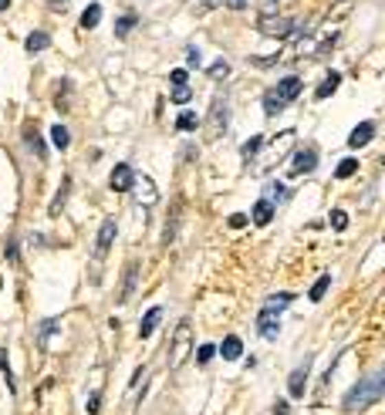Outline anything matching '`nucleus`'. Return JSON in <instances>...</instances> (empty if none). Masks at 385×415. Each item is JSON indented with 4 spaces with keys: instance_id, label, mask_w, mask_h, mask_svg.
Here are the masks:
<instances>
[{
    "instance_id": "nucleus-1",
    "label": "nucleus",
    "mask_w": 385,
    "mask_h": 415,
    "mask_svg": "<svg viewBox=\"0 0 385 415\" xmlns=\"http://www.w3.org/2000/svg\"><path fill=\"white\" fill-rule=\"evenodd\" d=\"M382 395H385V375L375 372V375H368L365 381H358V385L348 392L345 402H342V409H345V412H362V409L375 405Z\"/></svg>"
},
{
    "instance_id": "nucleus-2",
    "label": "nucleus",
    "mask_w": 385,
    "mask_h": 415,
    "mask_svg": "<svg viewBox=\"0 0 385 415\" xmlns=\"http://www.w3.org/2000/svg\"><path fill=\"white\" fill-rule=\"evenodd\" d=\"M192 355V331H190V318H183L173 331V341H169V372H179L183 361Z\"/></svg>"
},
{
    "instance_id": "nucleus-3",
    "label": "nucleus",
    "mask_w": 385,
    "mask_h": 415,
    "mask_svg": "<svg viewBox=\"0 0 385 415\" xmlns=\"http://www.w3.org/2000/svg\"><path fill=\"white\" fill-rule=\"evenodd\" d=\"M294 27H298V21H294V17H277V14L261 17V34H264V38H274V41L291 38V34H294Z\"/></svg>"
},
{
    "instance_id": "nucleus-4",
    "label": "nucleus",
    "mask_w": 385,
    "mask_h": 415,
    "mask_svg": "<svg viewBox=\"0 0 385 415\" xmlns=\"http://www.w3.org/2000/svg\"><path fill=\"white\" fill-rule=\"evenodd\" d=\"M311 365H314V358H305L294 372H291V378H287V395L291 399H305V388H308V375H311Z\"/></svg>"
},
{
    "instance_id": "nucleus-5",
    "label": "nucleus",
    "mask_w": 385,
    "mask_h": 415,
    "mask_svg": "<svg viewBox=\"0 0 385 415\" xmlns=\"http://www.w3.org/2000/svg\"><path fill=\"white\" fill-rule=\"evenodd\" d=\"M116 233H118V223H116V216H109L102 223V230H98V240H95V260H105L109 257V250L116 244Z\"/></svg>"
},
{
    "instance_id": "nucleus-6",
    "label": "nucleus",
    "mask_w": 385,
    "mask_h": 415,
    "mask_svg": "<svg viewBox=\"0 0 385 415\" xmlns=\"http://www.w3.org/2000/svg\"><path fill=\"white\" fill-rule=\"evenodd\" d=\"M257 331H261V337H264V341H274V337H277V331H280V311H274V307H267V304H264V311L257 314Z\"/></svg>"
},
{
    "instance_id": "nucleus-7",
    "label": "nucleus",
    "mask_w": 385,
    "mask_h": 415,
    "mask_svg": "<svg viewBox=\"0 0 385 415\" xmlns=\"http://www.w3.org/2000/svg\"><path fill=\"white\" fill-rule=\"evenodd\" d=\"M318 169V149L305 145L301 152H294V163H291V176H311Z\"/></svg>"
},
{
    "instance_id": "nucleus-8",
    "label": "nucleus",
    "mask_w": 385,
    "mask_h": 415,
    "mask_svg": "<svg viewBox=\"0 0 385 415\" xmlns=\"http://www.w3.org/2000/svg\"><path fill=\"white\" fill-rule=\"evenodd\" d=\"M227 98H213V108H210V139H217L220 132H227Z\"/></svg>"
},
{
    "instance_id": "nucleus-9",
    "label": "nucleus",
    "mask_w": 385,
    "mask_h": 415,
    "mask_svg": "<svg viewBox=\"0 0 385 415\" xmlns=\"http://www.w3.org/2000/svg\"><path fill=\"white\" fill-rule=\"evenodd\" d=\"M129 193H135V200L146 203V206H153L155 200H159V189H155V182L149 179V176H135V182H132Z\"/></svg>"
},
{
    "instance_id": "nucleus-10",
    "label": "nucleus",
    "mask_w": 385,
    "mask_h": 415,
    "mask_svg": "<svg viewBox=\"0 0 385 415\" xmlns=\"http://www.w3.org/2000/svg\"><path fill=\"white\" fill-rule=\"evenodd\" d=\"M132 182H135V169L125 166V163H118V166L112 169V176H109V186H112L116 193H129Z\"/></svg>"
},
{
    "instance_id": "nucleus-11",
    "label": "nucleus",
    "mask_w": 385,
    "mask_h": 415,
    "mask_svg": "<svg viewBox=\"0 0 385 415\" xmlns=\"http://www.w3.org/2000/svg\"><path fill=\"white\" fill-rule=\"evenodd\" d=\"M274 95H277V98H280L284 105H287V102H294V98L301 95V78H298V75H287L284 82H277Z\"/></svg>"
},
{
    "instance_id": "nucleus-12",
    "label": "nucleus",
    "mask_w": 385,
    "mask_h": 415,
    "mask_svg": "<svg viewBox=\"0 0 385 415\" xmlns=\"http://www.w3.org/2000/svg\"><path fill=\"white\" fill-rule=\"evenodd\" d=\"M375 139V122H362L351 128V135H348V145L351 149H362V145H368Z\"/></svg>"
},
{
    "instance_id": "nucleus-13",
    "label": "nucleus",
    "mask_w": 385,
    "mask_h": 415,
    "mask_svg": "<svg viewBox=\"0 0 385 415\" xmlns=\"http://www.w3.org/2000/svg\"><path fill=\"white\" fill-rule=\"evenodd\" d=\"M270 220H274V203H270L267 196H261V200L254 203V213H250V223H254V226H267Z\"/></svg>"
},
{
    "instance_id": "nucleus-14",
    "label": "nucleus",
    "mask_w": 385,
    "mask_h": 415,
    "mask_svg": "<svg viewBox=\"0 0 385 415\" xmlns=\"http://www.w3.org/2000/svg\"><path fill=\"white\" fill-rule=\"evenodd\" d=\"M135 281H139V260H129V267H125V281H122V291H118V300H122V304L132 297Z\"/></svg>"
},
{
    "instance_id": "nucleus-15",
    "label": "nucleus",
    "mask_w": 385,
    "mask_h": 415,
    "mask_svg": "<svg viewBox=\"0 0 385 415\" xmlns=\"http://www.w3.org/2000/svg\"><path fill=\"white\" fill-rule=\"evenodd\" d=\"M159 321H162V307L155 304V307L146 311V318L139 321V337H142V341H146V337H153V331L159 328Z\"/></svg>"
},
{
    "instance_id": "nucleus-16",
    "label": "nucleus",
    "mask_w": 385,
    "mask_h": 415,
    "mask_svg": "<svg viewBox=\"0 0 385 415\" xmlns=\"http://www.w3.org/2000/svg\"><path fill=\"white\" fill-rule=\"evenodd\" d=\"M220 355H223V361H236V358H243V341H240L236 334H227V337H223V344H220Z\"/></svg>"
},
{
    "instance_id": "nucleus-17",
    "label": "nucleus",
    "mask_w": 385,
    "mask_h": 415,
    "mask_svg": "<svg viewBox=\"0 0 385 415\" xmlns=\"http://www.w3.org/2000/svg\"><path fill=\"white\" fill-rule=\"evenodd\" d=\"M338 84H342V75H338V71H328V75H324V82L318 84L314 98H331V95L338 91Z\"/></svg>"
},
{
    "instance_id": "nucleus-18",
    "label": "nucleus",
    "mask_w": 385,
    "mask_h": 415,
    "mask_svg": "<svg viewBox=\"0 0 385 415\" xmlns=\"http://www.w3.org/2000/svg\"><path fill=\"white\" fill-rule=\"evenodd\" d=\"M68 193H72V179L65 176V179H61V189H58V196H54V203H51V209H47L51 216H58V213L65 209V203H68Z\"/></svg>"
},
{
    "instance_id": "nucleus-19",
    "label": "nucleus",
    "mask_w": 385,
    "mask_h": 415,
    "mask_svg": "<svg viewBox=\"0 0 385 415\" xmlns=\"http://www.w3.org/2000/svg\"><path fill=\"white\" fill-rule=\"evenodd\" d=\"M98 21H102V7H98V3H88L78 24H81L85 31H91V27H98Z\"/></svg>"
},
{
    "instance_id": "nucleus-20",
    "label": "nucleus",
    "mask_w": 385,
    "mask_h": 415,
    "mask_svg": "<svg viewBox=\"0 0 385 415\" xmlns=\"http://www.w3.org/2000/svg\"><path fill=\"white\" fill-rule=\"evenodd\" d=\"M261 149H264V135H254V139H247V142L240 145V159L247 163V159H254Z\"/></svg>"
},
{
    "instance_id": "nucleus-21",
    "label": "nucleus",
    "mask_w": 385,
    "mask_h": 415,
    "mask_svg": "<svg viewBox=\"0 0 385 415\" xmlns=\"http://www.w3.org/2000/svg\"><path fill=\"white\" fill-rule=\"evenodd\" d=\"M179 213H183V206L176 203V206H173V216H169V223H166V230H162V244H166V247L176 240V223H179Z\"/></svg>"
},
{
    "instance_id": "nucleus-22",
    "label": "nucleus",
    "mask_w": 385,
    "mask_h": 415,
    "mask_svg": "<svg viewBox=\"0 0 385 415\" xmlns=\"http://www.w3.org/2000/svg\"><path fill=\"white\" fill-rule=\"evenodd\" d=\"M51 44V38L44 34V31H34V34H28V41H24V47H28V54H38V51H44Z\"/></svg>"
},
{
    "instance_id": "nucleus-23",
    "label": "nucleus",
    "mask_w": 385,
    "mask_h": 415,
    "mask_svg": "<svg viewBox=\"0 0 385 415\" xmlns=\"http://www.w3.org/2000/svg\"><path fill=\"white\" fill-rule=\"evenodd\" d=\"M51 142H54V149L65 152V149L72 145V132H68L65 125H54V128H51Z\"/></svg>"
},
{
    "instance_id": "nucleus-24",
    "label": "nucleus",
    "mask_w": 385,
    "mask_h": 415,
    "mask_svg": "<svg viewBox=\"0 0 385 415\" xmlns=\"http://www.w3.org/2000/svg\"><path fill=\"white\" fill-rule=\"evenodd\" d=\"M135 24H139L135 14H122V17L116 21V38H129V31H132Z\"/></svg>"
},
{
    "instance_id": "nucleus-25",
    "label": "nucleus",
    "mask_w": 385,
    "mask_h": 415,
    "mask_svg": "<svg viewBox=\"0 0 385 415\" xmlns=\"http://www.w3.org/2000/svg\"><path fill=\"white\" fill-rule=\"evenodd\" d=\"M328 287H331V274H321V277H318V281H314V287H311V300H314V304H318V300H321V297H324V294H328Z\"/></svg>"
},
{
    "instance_id": "nucleus-26",
    "label": "nucleus",
    "mask_w": 385,
    "mask_h": 415,
    "mask_svg": "<svg viewBox=\"0 0 385 415\" xmlns=\"http://www.w3.org/2000/svg\"><path fill=\"white\" fill-rule=\"evenodd\" d=\"M176 128H179V132H196V128H199V115H196V112H179Z\"/></svg>"
},
{
    "instance_id": "nucleus-27",
    "label": "nucleus",
    "mask_w": 385,
    "mask_h": 415,
    "mask_svg": "<svg viewBox=\"0 0 385 415\" xmlns=\"http://www.w3.org/2000/svg\"><path fill=\"white\" fill-rule=\"evenodd\" d=\"M280 112H284V102H280L274 91H267V95H264V115L274 119V115H280Z\"/></svg>"
},
{
    "instance_id": "nucleus-28",
    "label": "nucleus",
    "mask_w": 385,
    "mask_h": 415,
    "mask_svg": "<svg viewBox=\"0 0 385 415\" xmlns=\"http://www.w3.org/2000/svg\"><path fill=\"white\" fill-rule=\"evenodd\" d=\"M0 372H3V378H7V392L10 395H17V385H14V372H10V361H7V351L0 348Z\"/></svg>"
},
{
    "instance_id": "nucleus-29",
    "label": "nucleus",
    "mask_w": 385,
    "mask_h": 415,
    "mask_svg": "<svg viewBox=\"0 0 385 415\" xmlns=\"http://www.w3.org/2000/svg\"><path fill=\"white\" fill-rule=\"evenodd\" d=\"M213 355H217V344H199V348H196V365L206 368V365L213 361Z\"/></svg>"
},
{
    "instance_id": "nucleus-30",
    "label": "nucleus",
    "mask_w": 385,
    "mask_h": 415,
    "mask_svg": "<svg viewBox=\"0 0 385 415\" xmlns=\"http://www.w3.org/2000/svg\"><path fill=\"white\" fill-rule=\"evenodd\" d=\"M24 139H28V149H31V152H38L41 159L47 156V149H44V142L38 139V132H34V128H24Z\"/></svg>"
},
{
    "instance_id": "nucleus-31",
    "label": "nucleus",
    "mask_w": 385,
    "mask_h": 415,
    "mask_svg": "<svg viewBox=\"0 0 385 415\" xmlns=\"http://www.w3.org/2000/svg\"><path fill=\"white\" fill-rule=\"evenodd\" d=\"M291 300H294V294H291V291L274 294V297H267V307H274V311H284V307H287Z\"/></svg>"
},
{
    "instance_id": "nucleus-32",
    "label": "nucleus",
    "mask_w": 385,
    "mask_h": 415,
    "mask_svg": "<svg viewBox=\"0 0 385 415\" xmlns=\"http://www.w3.org/2000/svg\"><path fill=\"white\" fill-rule=\"evenodd\" d=\"M355 172H358V163H355V159H342L338 169H335V176H338V179H351Z\"/></svg>"
},
{
    "instance_id": "nucleus-33",
    "label": "nucleus",
    "mask_w": 385,
    "mask_h": 415,
    "mask_svg": "<svg viewBox=\"0 0 385 415\" xmlns=\"http://www.w3.org/2000/svg\"><path fill=\"white\" fill-rule=\"evenodd\" d=\"M169 98H173L176 105H186V102H190V98H192V88H186V84H176Z\"/></svg>"
},
{
    "instance_id": "nucleus-34",
    "label": "nucleus",
    "mask_w": 385,
    "mask_h": 415,
    "mask_svg": "<svg viewBox=\"0 0 385 415\" xmlns=\"http://www.w3.org/2000/svg\"><path fill=\"white\" fill-rule=\"evenodd\" d=\"M58 328H61V321H58V318H47V321L41 324V341H47L51 334H58Z\"/></svg>"
},
{
    "instance_id": "nucleus-35",
    "label": "nucleus",
    "mask_w": 385,
    "mask_h": 415,
    "mask_svg": "<svg viewBox=\"0 0 385 415\" xmlns=\"http://www.w3.org/2000/svg\"><path fill=\"white\" fill-rule=\"evenodd\" d=\"M223 0H190V7L196 14H206V10H213V7H220Z\"/></svg>"
},
{
    "instance_id": "nucleus-36",
    "label": "nucleus",
    "mask_w": 385,
    "mask_h": 415,
    "mask_svg": "<svg viewBox=\"0 0 385 415\" xmlns=\"http://www.w3.org/2000/svg\"><path fill=\"white\" fill-rule=\"evenodd\" d=\"M98 409H102V392H91V399L85 402V412H88V415H98Z\"/></svg>"
},
{
    "instance_id": "nucleus-37",
    "label": "nucleus",
    "mask_w": 385,
    "mask_h": 415,
    "mask_svg": "<svg viewBox=\"0 0 385 415\" xmlns=\"http://www.w3.org/2000/svg\"><path fill=\"white\" fill-rule=\"evenodd\" d=\"M331 226H335L338 233L345 230V226H348V213H345V209H335V213H331Z\"/></svg>"
},
{
    "instance_id": "nucleus-38",
    "label": "nucleus",
    "mask_w": 385,
    "mask_h": 415,
    "mask_svg": "<svg viewBox=\"0 0 385 415\" xmlns=\"http://www.w3.org/2000/svg\"><path fill=\"white\" fill-rule=\"evenodd\" d=\"M227 75H230V64L227 61H220V64L210 68V78H227Z\"/></svg>"
},
{
    "instance_id": "nucleus-39",
    "label": "nucleus",
    "mask_w": 385,
    "mask_h": 415,
    "mask_svg": "<svg viewBox=\"0 0 385 415\" xmlns=\"http://www.w3.org/2000/svg\"><path fill=\"white\" fill-rule=\"evenodd\" d=\"M267 200L274 203V200H284V186L280 182H270L267 186Z\"/></svg>"
},
{
    "instance_id": "nucleus-40",
    "label": "nucleus",
    "mask_w": 385,
    "mask_h": 415,
    "mask_svg": "<svg viewBox=\"0 0 385 415\" xmlns=\"http://www.w3.org/2000/svg\"><path fill=\"white\" fill-rule=\"evenodd\" d=\"M186 64H190V68H199V64H203V58H199V47H190V51H186Z\"/></svg>"
},
{
    "instance_id": "nucleus-41",
    "label": "nucleus",
    "mask_w": 385,
    "mask_h": 415,
    "mask_svg": "<svg viewBox=\"0 0 385 415\" xmlns=\"http://www.w3.org/2000/svg\"><path fill=\"white\" fill-rule=\"evenodd\" d=\"M247 223H250V220H247L243 213H233V216H230V230H243Z\"/></svg>"
},
{
    "instance_id": "nucleus-42",
    "label": "nucleus",
    "mask_w": 385,
    "mask_h": 415,
    "mask_svg": "<svg viewBox=\"0 0 385 415\" xmlns=\"http://www.w3.org/2000/svg\"><path fill=\"white\" fill-rule=\"evenodd\" d=\"M146 372H149L146 365H142V368H135V372H132V385H129V388H139V385H142V378H146Z\"/></svg>"
},
{
    "instance_id": "nucleus-43",
    "label": "nucleus",
    "mask_w": 385,
    "mask_h": 415,
    "mask_svg": "<svg viewBox=\"0 0 385 415\" xmlns=\"http://www.w3.org/2000/svg\"><path fill=\"white\" fill-rule=\"evenodd\" d=\"M169 78H173V84H186V71H183V68H176Z\"/></svg>"
},
{
    "instance_id": "nucleus-44",
    "label": "nucleus",
    "mask_w": 385,
    "mask_h": 415,
    "mask_svg": "<svg viewBox=\"0 0 385 415\" xmlns=\"http://www.w3.org/2000/svg\"><path fill=\"white\" fill-rule=\"evenodd\" d=\"M274 415H291V409H287V402H274Z\"/></svg>"
},
{
    "instance_id": "nucleus-45",
    "label": "nucleus",
    "mask_w": 385,
    "mask_h": 415,
    "mask_svg": "<svg viewBox=\"0 0 385 415\" xmlns=\"http://www.w3.org/2000/svg\"><path fill=\"white\" fill-rule=\"evenodd\" d=\"M243 3H247V0H227V7H230V10H243Z\"/></svg>"
},
{
    "instance_id": "nucleus-46",
    "label": "nucleus",
    "mask_w": 385,
    "mask_h": 415,
    "mask_svg": "<svg viewBox=\"0 0 385 415\" xmlns=\"http://www.w3.org/2000/svg\"><path fill=\"white\" fill-rule=\"evenodd\" d=\"M10 7V0H0V10H7Z\"/></svg>"
}]
</instances>
